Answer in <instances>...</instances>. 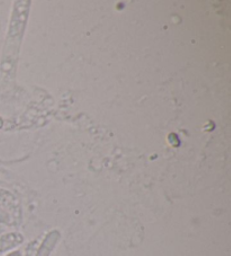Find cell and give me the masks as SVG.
Returning <instances> with one entry per match:
<instances>
[{"label":"cell","instance_id":"cell-1","mask_svg":"<svg viewBox=\"0 0 231 256\" xmlns=\"http://www.w3.org/2000/svg\"><path fill=\"white\" fill-rule=\"evenodd\" d=\"M2 126V118H0V128Z\"/></svg>","mask_w":231,"mask_h":256}]
</instances>
